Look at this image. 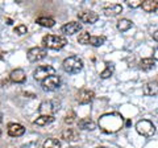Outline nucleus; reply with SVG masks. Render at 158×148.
Returning <instances> with one entry per match:
<instances>
[{
  "instance_id": "nucleus-10",
  "label": "nucleus",
  "mask_w": 158,
  "mask_h": 148,
  "mask_svg": "<svg viewBox=\"0 0 158 148\" xmlns=\"http://www.w3.org/2000/svg\"><path fill=\"white\" fill-rule=\"evenodd\" d=\"M81 31H82V24L78 21H70L65 24V25H62L61 28V32L63 34H66V36H73V34H75Z\"/></svg>"
},
{
  "instance_id": "nucleus-20",
  "label": "nucleus",
  "mask_w": 158,
  "mask_h": 148,
  "mask_svg": "<svg viewBox=\"0 0 158 148\" xmlns=\"http://www.w3.org/2000/svg\"><path fill=\"white\" fill-rule=\"evenodd\" d=\"M36 23L38 24V25H41V27H45V28H52L56 25V20L52 17H45V16H41V17H38L36 19Z\"/></svg>"
},
{
  "instance_id": "nucleus-16",
  "label": "nucleus",
  "mask_w": 158,
  "mask_h": 148,
  "mask_svg": "<svg viewBox=\"0 0 158 148\" xmlns=\"http://www.w3.org/2000/svg\"><path fill=\"white\" fill-rule=\"evenodd\" d=\"M62 139L66 141H77L79 139V132L75 128H66L62 132Z\"/></svg>"
},
{
  "instance_id": "nucleus-2",
  "label": "nucleus",
  "mask_w": 158,
  "mask_h": 148,
  "mask_svg": "<svg viewBox=\"0 0 158 148\" xmlns=\"http://www.w3.org/2000/svg\"><path fill=\"white\" fill-rule=\"evenodd\" d=\"M66 44H67V40L63 36L46 34V36L42 37V45L48 49H53V50H59V49L65 48Z\"/></svg>"
},
{
  "instance_id": "nucleus-29",
  "label": "nucleus",
  "mask_w": 158,
  "mask_h": 148,
  "mask_svg": "<svg viewBox=\"0 0 158 148\" xmlns=\"http://www.w3.org/2000/svg\"><path fill=\"white\" fill-rule=\"evenodd\" d=\"M127 4L131 8H137V7H141L142 6V2H140V0H135V2H127Z\"/></svg>"
},
{
  "instance_id": "nucleus-3",
  "label": "nucleus",
  "mask_w": 158,
  "mask_h": 148,
  "mask_svg": "<svg viewBox=\"0 0 158 148\" xmlns=\"http://www.w3.org/2000/svg\"><path fill=\"white\" fill-rule=\"evenodd\" d=\"M63 70L69 74H77L83 69V61L82 58H79L78 56H70L67 57L62 63Z\"/></svg>"
},
{
  "instance_id": "nucleus-25",
  "label": "nucleus",
  "mask_w": 158,
  "mask_h": 148,
  "mask_svg": "<svg viewBox=\"0 0 158 148\" xmlns=\"http://www.w3.org/2000/svg\"><path fill=\"white\" fill-rule=\"evenodd\" d=\"M42 148H61V143H59V140L50 137V139L44 141Z\"/></svg>"
},
{
  "instance_id": "nucleus-32",
  "label": "nucleus",
  "mask_w": 158,
  "mask_h": 148,
  "mask_svg": "<svg viewBox=\"0 0 158 148\" xmlns=\"http://www.w3.org/2000/svg\"><path fill=\"white\" fill-rule=\"evenodd\" d=\"M153 40L158 42V31H156L154 33H153Z\"/></svg>"
},
{
  "instance_id": "nucleus-17",
  "label": "nucleus",
  "mask_w": 158,
  "mask_h": 148,
  "mask_svg": "<svg viewBox=\"0 0 158 148\" xmlns=\"http://www.w3.org/2000/svg\"><path fill=\"white\" fill-rule=\"evenodd\" d=\"M78 127L81 128V130H95L96 128V124L95 122H94L92 119H90V118H83V119H81L78 122Z\"/></svg>"
},
{
  "instance_id": "nucleus-28",
  "label": "nucleus",
  "mask_w": 158,
  "mask_h": 148,
  "mask_svg": "<svg viewBox=\"0 0 158 148\" xmlns=\"http://www.w3.org/2000/svg\"><path fill=\"white\" fill-rule=\"evenodd\" d=\"M27 31H28V28H27V25H24V24L15 27V29H13V32L16 33V34H20V36H21V34H25Z\"/></svg>"
},
{
  "instance_id": "nucleus-1",
  "label": "nucleus",
  "mask_w": 158,
  "mask_h": 148,
  "mask_svg": "<svg viewBox=\"0 0 158 148\" xmlns=\"http://www.w3.org/2000/svg\"><path fill=\"white\" fill-rule=\"evenodd\" d=\"M99 126L106 134H115L123 127V116L116 112L104 114L99 118Z\"/></svg>"
},
{
  "instance_id": "nucleus-4",
  "label": "nucleus",
  "mask_w": 158,
  "mask_h": 148,
  "mask_svg": "<svg viewBox=\"0 0 158 148\" xmlns=\"http://www.w3.org/2000/svg\"><path fill=\"white\" fill-rule=\"evenodd\" d=\"M136 130L140 135L145 136V137H150L156 134V127L154 124L148 120V119H142V120H138L136 123Z\"/></svg>"
},
{
  "instance_id": "nucleus-26",
  "label": "nucleus",
  "mask_w": 158,
  "mask_h": 148,
  "mask_svg": "<svg viewBox=\"0 0 158 148\" xmlns=\"http://www.w3.org/2000/svg\"><path fill=\"white\" fill-rule=\"evenodd\" d=\"M90 40H91V36L88 32H83L78 37V42L82 44V45H90Z\"/></svg>"
},
{
  "instance_id": "nucleus-27",
  "label": "nucleus",
  "mask_w": 158,
  "mask_h": 148,
  "mask_svg": "<svg viewBox=\"0 0 158 148\" xmlns=\"http://www.w3.org/2000/svg\"><path fill=\"white\" fill-rule=\"evenodd\" d=\"M77 120V114L74 111H70L69 114L65 116V123H67V124H73L74 122Z\"/></svg>"
},
{
  "instance_id": "nucleus-6",
  "label": "nucleus",
  "mask_w": 158,
  "mask_h": 148,
  "mask_svg": "<svg viewBox=\"0 0 158 148\" xmlns=\"http://www.w3.org/2000/svg\"><path fill=\"white\" fill-rule=\"evenodd\" d=\"M58 108H59V103L57 101H46L40 105L38 111L41 115H53L56 111H58Z\"/></svg>"
},
{
  "instance_id": "nucleus-18",
  "label": "nucleus",
  "mask_w": 158,
  "mask_h": 148,
  "mask_svg": "<svg viewBox=\"0 0 158 148\" xmlns=\"http://www.w3.org/2000/svg\"><path fill=\"white\" fill-rule=\"evenodd\" d=\"M141 8L148 13L156 12L158 9V2H156V0H145V2H142Z\"/></svg>"
},
{
  "instance_id": "nucleus-21",
  "label": "nucleus",
  "mask_w": 158,
  "mask_h": 148,
  "mask_svg": "<svg viewBox=\"0 0 158 148\" xmlns=\"http://www.w3.org/2000/svg\"><path fill=\"white\" fill-rule=\"evenodd\" d=\"M154 65H156V62L153 58H142L140 63H138V66H140V69H142V70H150V69L154 67Z\"/></svg>"
},
{
  "instance_id": "nucleus-33",
  "label": "nucleus",
  "mask_w": 158,
  "mask_h": 148,
  "mask_svg": "<svg viewBox=\"0 0 158 148\" xmlns=\"http://www.w3.org/2000/svg\"><path fill=\"white\" fill-rule=\"evenodd\" d=\"M96 148H104V147H96Z\"/></svg>"
},
{
  "instance_id": "nucleus-24",
  "label": "nucleus",
  "mask_w": 158,
  "mask_h": 148,
  "mask_svg": "<svg viewBox=\"0 0 158 148\" xmlns=\"http://www.w3.org/2000/svg\"><path fill=\"white\" fill-rule=\"evenodd\" d=\"M106 42V36H91L90 45L92 46H102Z\"/></svg>"
},
{
  "instance_id": "nucleus-31",
  "label": "nucleus",
  "mask_w": 158,
  "mask_h": 148,
  "mask_svg": "<svg viewBox=\"0 0 158 148\" xmlns=\"http://www.w3.org/2000/svg\"><path fill=\"white\" fill-rule=\"evenodd\" d=\"M153 58H154L156 61H158V48H156L154 52H153Z\"/></svg>"
},
{
  "instance_id": "nucleus-22",
  "label": "nucleus",
  "mask_w": 158,
  "mask_h": 148,
  "mask_svg": "<svg viewBox=\"0 0 158 148\" xmlns=\"http://www.w3.org/2000/svg\"><path fill=\"white\" fill-rule=\"evenodd\" d=\"M132 21L131 20H128V19H121V20H118L117 21V29L120 32H127V31H129V29L132 28Z\"/></svg>"
},
{
  "instance_id": "nucleus-12",
  "label": "nucleus",
  "mask_w": 158,
  "mask_h": 148,
  "mask_svg": "<svg viewBox=\"0 0 158 148\" xmlns=\"http://www.w3.org/2000/svg\"><path fill=\"white\" fill-rule=\"evenodd\" d=\"M7 131H8V135L13 136V137H17V136H21V135L25 134V128H24V126L19 124V123H9Z\"/></svg>"
},
{
  "instance_id": "nucleus-8",
  "label": "nucleus",
  "mask_w": 158,
  "mask_h": 148,
  "mask_svg": "<svg viewBox=\"0 0 158 148\" xmlns=\"http://www.w3.org/2000/svg\"><path fill=\"white\" fill-rule=\"evenodd\" d=\"M41 86L45 91H54L61 86V80H59L57 76H52V77L46 78V80H44L41 82Z\"/></svg>"
},
{
  "instance_id": "nucleus-7",
  "label": "nucleus",
  "mask_w": 158,
  "mask_h": 148,
  "mask_svg": "<svg viewBox=\"0 0 158 148\" xmlns=\"http://www.w3.org/2000/svg\"><path fill=\"white\" fill-rule=\"evenodd\" d=\"M46 49L45 48H41V46H34L32 49H29L28 50V60L31 62H37V61H41L44 58L46 57Z\"/></svg>"
},
{
  "instance_id": "nucleus-13",
  "label": "nucleus",
  "mask_w": 158,
  "mask_h": 148,
  "mask_svg": "<svg viewBox=\"0 0 158 148\" xmlns=\"http://www.w3.org/2000/svg\"><path fill=\"white\" fill-rule=\"evenodd\" d=\"M9 80L15 83H24L27 81V74L23 69H15L9 74Z\"/></svg>"
},
{
  "instance_id": "nucleus-30",
  "label": "nucleus",
  "mask_w": 158,
  "mask_h": 148,
  "mask_svg": "<svg viewBox=\"0 0 158 148\" xmlns=\"http://www.w3.org/2000/svg\"><path fill=\"white\" fill-rule=\"evenodd\" d=\"M21 148H40V147H38L37 141H29V143H27V144H24Z\"/></svg>"
},
{
  "instance_id": "nucleus-23",
  "label": "nucleus",
  "mask_w": 158,
  "mask_h": 148,
  "mask_svg": "<svg viewBox=\"0 0 158 148\" xmlns=\"http://www.w3.org/2000/svg\"><path fill=\"white\" fill-rule=\"evenodd\" d=\"M113 72H115V65H113L112 62H107L106 63V69L100 73V78H103V80H106V78H110Z\"/></svg>"
},
{
  "instance_id": "nucleus-14",
  "label": "nucleus",
  "mask_w": 158,
  "mask_h": 148,
  "mask_svg": "<svg viewBox=\"0 0 158 148\" xmlns=\"http://www.w3.org/2000/svg\"><path fill=\"white\" fill-rule=\"evenodd\" d=\"M144 94L145 95H149V97H153V95H157L158 94V77L156 78L154 81H150L145 83L144 86Z\"/></svg>"
},
{
  "instance_id": "nucleus-5",
  "label": "nucleus",
  "mask_w": 158,
  "mask_h": 148,
  "mask_svg": "<svg viewBox=\"0 0 158 148\" xmlns=\"http://www.w3.org/2000/svg\"><path fill=\"white\" fill-rule=\"evenodd\" d=\"M56 74V69H54L53 66L50 65H42V66H38L36 70H34L33 73V77H34V80L36 81H44V80H46V78L49 77H52Z\"/></svg>"
},
{
  "instance_id": "nucleus-19",
  "label": "nucleus",
  "mask_w": 158,
  "mask_h": 148,
  "mask_svg": "<svg viewBox=\"0 0 158 148\" xmlns=\"http://www.w3.org/2000/svg\"><path fill=\"white\" fill-rule=\"evenodd\" d=\"M54 119H56V118L53 115H40L33 123L37 126H48V124H50V123H53Z\"/></svg>"
},
{
  "instance_id": "nucleus-9",
  "label": "nucleus",
  "mask_w": 158,
  "mask_h": 148,
  "mask_svg": "<svg viewBox=\"0 0 158 148\" xmlns=\"http://www.w3.org/2000/svg\"><path fill=\"white\" fill-rule=\"evenodd\" d=\"M94 98H95V93L92 90H88V89H82L77 94V101L81 105H88L90 102H92Z\"/></svg>"
},
{
  "instance_id": "nucleus-15",
  "label": "nucleus",
  "mask_w": 158,
  "mask_h": 148,
  "mask_svg": "<svg viewBox=\"0 0 158 148\" xmlns=\"http://www.w3.org/2000/svg\"><path fill=\"white\" fill-rule=\"evenodd\" d=\"M103 12L108 17H115L123 12V6L121 4H111V6H108L103 9Z\"/></svg>"
},
{
  "instance_id": "nucleus-34",
  "label": "nucleus",
  "mask_w": 158,
  "mask_h": 148,
  "mask_svg": "<svg viewBox=\"0 0 158 148\" xmlns=\"http://www.w3.org/2000/svg\"><path fill=\"white\" fill-rule=\"evenodd\" d=\"M0 135H2V130H0Z\"/></svg>"
},
{
  "instance_id": "nucleus-11",
  "label": "nucleus",
  "mask_w": 158,
  "mask_h": 148,
  "mask_svg": "<svg viewBox=\"0 0 158 148\" xmlns=\"http://www.w3.org/2000/svg\"><path fill=\"white\" fill-rule=\"evenodd\" d=\"M78 19L81 23H85V24H94L98 21L99 19V15L94 11H83V12H79L78 13Z\"/></svg>"
}]
</instances>
